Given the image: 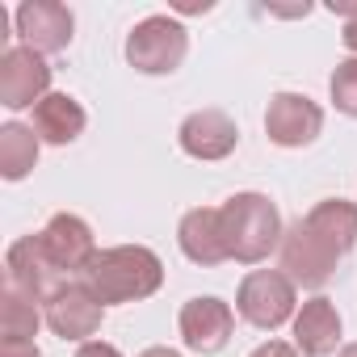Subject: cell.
<instances>
[{
	"mask_svg": "<svg viewBox=\"0 0 357 357\" xmlns=\"http://www.w3.org/2000/svg\"><path fill=\"white\" fill-rule=\"evenodd\" d=\"M185 51H190L185 26L176 22V17H164V13L143 17L126 34V63L135 72H143V76H168V72H176L181 59H185Z\"/></svg>",
	"mask_w": 357,
	"mask_h": 357,
	"instance_id": "cell-3",
	"label": "cell"
},
{
	"mask_svg": "<svg viewBox=\"0 0 357 357\" xmlns=\"http://www.w3.org/2000/svg\"><path fill=\"white\" fill-rule=\"evenodd\" d=\"M236 311H240V319H248L252 328L273 332V328H282V324L294 315V282H290L282 269H252V273L240 282Z\"/></svg>",
	"mask_w": 357,
	"mask_h": 357,
	"instance_id": "cell-5",
	"label": "cell"
},
{
	"mask_svg": "<svg viewBox=\"0 0 357 357\" xmlns=\"http://www.w3.org/2000/svg\"><path fill=\"white\" fill-rule=\"evenodd\" d=\"M248 357H298V349L286 344V340H265V344H257Z\"/></svg>",
	"mask_w": 357,
	"mask_h": 357,
	"instance_id": "cell-21",
	"label": "cell"
},
{
	"mask_svg": "<svg viewBox=\"0 0 357 357\" xmlns=\"http://www.w3.org/2000/svg\"><path fill=\"white\" fill-rule=\"evenodd\" d=\"M51 68L30 47H9L0 55V105L5 109H30L47 97Z\"/></svg>",
	"mask_w": 357,
	"mask_h": 357,
	"instance_id": "cell-7",
	"label": "cell"
},
{
	"mask_svg": "<svg viewBox=\"0 0 357 357\" xmlns=\"http://www.w3.org/2000/svg\"><path fill=\"white\" fill-rule=\"evenodd\" d=\"M84 122H89V118H84L80 101L68 97V93H47V97L34 105V135H38L43 143H55V147L76 143L80 130H84Z\"/></svg>",
	"mask_w": 357,
	"mask_h": 357,
	"instance_id": "cell-16",
	"label": "cell"
},
{
	"mask_svg": "<svg viewBox=\"0 0 357 357\" xmlns=\"http://www.w3.org/2000/svg\"><path fill=\"white\" fill-rule=\"evenodd\" d=\"M139 357H181L176 349H168V344H155V349H143Z\"/></svg>",
	"mask_w": 357,
	"mask_h": 357,
	"instance_id": "cell-25",
	"label": "cell"
},
{
	"mask_svg": "<svg viewBox=\"0 0 357 357\" xmlns=\"http://www.w3.org/2000/svg\"><path fill=\"white\" fill-rule=\"evenodd\" d=\"M223 219V240H227V257L240 265H257L265 261L273 248H282V215L265 194H236L219 206Z\"/></svg>",
	"mask_w": 357,
	"mask_h": 357,
	"instance_id": "cell-2",
	"label": "cell"
},
{
	"mask_svg": "<svg viewBox=\"0 0 357 357\" xmlns=\"http://www.w3.org/2000/svg\"><path fill=\"white\" fill-rule=\"evenodd\" d=\"M34 164H38V135H34V126L5 122L0 126V176H5V181H22V176H30Z\"/></svg>",
	"mask_w": 357,
	"mask_h": 357,
	"instance_id": "cell-18",
	"label": "cell"
},
{
	"mask_svg": "<svg viewBox=\"0 0 357 357\" xmlns=\"http://www.w3.org/2000/svg\"><path fill=\"white\" fill-rule=\"evenodd\" d=\"M176 240H181V252L194 261V265H223L231 261L227 257V240H223V219L215 206H198L181 219L176 227Z\"/></svg>",
	"mask_w": 357,
	"mask_h": 357,
	"instance_id": "cell-14",
	"label": "cell"
},
{
	"mask_svg": "<svg viewBox=\"0 0 357 357\" xmlns=\"http://www.w3.org/2000/svg\"><path fill=\"white\" fill-rule=\"evenodd\" d=\"M0 357H43L34 340H0Z\"/></svg>",
	"mask_w": 357,
	"mask_h": 357,
	"instance_id": "cell-22",
	"label": "cell"
},
{
	"mask_svg": "<svg viewBox=\"0 0 357 357\" xmlns=\"http://www.w3.org/2000/svg\"><path fill=\"white\" fill-rule=\"evenodd\" d=\"M72 30H76V17H72L68 5H59V0H26V5L17 9L22 47H30V51H38V55L68 51Z\"/></svg>",
	"mask_w": 357,
	"mask_h": 357,
	"instance_id": "cell-10",
	"label": "cell"
},
{
	"mask_svg": "<svg viewBox=\"0 0 357 357\" xmlns=\"http://www.w3.org/2000/svg\"><path fill=\"white\" fill-rule=\"evenodd\" d=\"M336 357H357V344H344V349H340Z\"/></svg>",
	"mask_w": 357,
	"mask_h": 357,
	"instance_id": "cell-26",
	"label": "cell"
},
{
	"mask_svg": "<svg viewBox=\"0 0 357 357\" xmlns=\"http://www.w3.org/2000/svg\"><path fill=\"white\" fill-rule=\"evenodd\" d=\"M5 269H9V290L26 294L30 303H43V307L68 286V273L47 257V248H43L38 236L17 240L9 248V257H5Z\"/></svg>",
	"mask_w": 357,
	"mask_h": 357,
	"instance_id": "cell-6",
	"label": "cell"
},
{
	"mask_svg": "<svg viewBox=\"0 0 357 357\" xmlns=\"http://www.w3.org/2000/svg\"><path fill=\"white\" fill-rule=\"evenodd\" d=\"M76 357H122V353H118L114 344H105V340H84Z\"/></svg>",
	"mask_w": 357,
	"mask_h": 357,
	"instance_id": "cell-23",
	"label": "cell"
},
{
	"mask_svg": "<svg viewBox=\"0 0 357 357\" xmlns=\"http://www.w3.org/2000/svg\"><path fill=\"white\" fill-rule=\"evenodd\" d=\"M328 93H332V105L349 118H357V59H344L336 63L332 80H328Z\"/></svg>",
	"mask_w": 357,
	"mask_h": 357,
	"instance_id": "cell-20",
	"label": "cell"
},
{
	"mask_svg": "<svg viewBox=\"0 0 357 357\" xmlns=\"http://www.w3.org/2000/svg\"><path fill=\"white\" fill-rule=\"evenodd\" d=\"M340 344V315L332 307V298H311L303 303V311L294 315V349L303 357H328Z\"/></svg>",
	"mask_w": 357,
	"mask_h": 357,
	"instance_id": "cell-15",
	"label": "cell"
},
{
	"mask_svg": "<svg viewBox=\"0 0 357 357\" xmlns=\"http://www.w3.org/2000/svg\"><path fill=\"white\" fill-rule=\"evenodd\" d=\"M43 319H47V328H51L55 336H63V340H89V336H97V328H101V319H105V303H101L84 282H68V286L47 303Z\"/></svg>",
	"mask_w": 357,
	"mask_h": 357,
	"instance_id": "cell-8",
	"label": "cell"
},
{
	"mask_svg": "<svg viewBox=\"0 0 357 357\" xmlns=\"http://www.w3.org/2000/svg\"><path fill=\"white\" fill-rule=\"evenodd\" d=\"M340 257H349L353 252V244H357V206L353 202H344V198H328V202H319V206H311L307 215H303Z\"/></svg>",
	"mask_w": 357,
	"mask_h": 357,
	"instance_id": "cell-17",
	"label": "cell"
},
{
	"mask_svg": "<svg viewBox=\"0 0 357 357\" xmlns=\"http://www.w3.org/2000/svg\"><path fill=\"white\" fill-rule=\"evenodd\" d=\"M340 38H344V47H349V51H357V13H353V17L344 22V30H340Z\"/></svg>",
	"mask_w": 357,
	"mask_h": 357,
	"instance_id": "cell-24",
	"label": "cell"
},
{
	"mask_svg": "<svg viewBox=\"0 0 357 357\" xmlns=\"http://www.w3.org/2000/svg\"><path fill=\"white\" fill-rule=\"evenodd\" d=\"M38 303H30L26 294L5 286V298H0V336L5 340H30L38 332Z\"/></svg>",
	"mask_w": 357,
	"mask_h": 357,
	"instance_id": "cell-19",
	"label": "cell"
},
{
	"mask_svg": "<svg viewBox=\"0 0 357 357\" xmlns=\"http://www.w3.org/2000/svg\"><path fill=\"white\" fill-rule=\"evenodd\" d=\"M164 282V265L151 248L143 244H118V248H101L93 257V265L84 269V286L105 303H139L147 294H155Z\"/></svg>",
	"mask_w": 357,
	"mask_h": 357,
	"instance_id": "cell-1",
	"label": "cell"
},
{
	"mask_svg": "<svg viewBox=\"0 0 357 357\" xmlns=\"http://www.w3.org/2000/svg\"><path fill=\"white\" fill-rule=\"evenodd\" d=\"M324 130V109L303 93H278L265 109V135L278 147H307Z\"/></svg>",
	"mask_w": 357,
	"mask_h": 357,
	"instance_id": "cell-9",
	"label": "cell"
},
{
	"mask_svg": "<svg viewBox=\"0 0 357 357\" xmlns=\"http://www.w3.org/2000/svg\"><path fill=\"white\" fill-rule=\"evenodd\" d=\"M38 240H43V248H47V257L72 278V273H84L89 265H93V257H97V240H93V227L80 219V215H55L43 231H38Z\"/></svg>",
	"mask_w": 357,
	"mask_h": 357,
	"instance_id": "cell-11",
	"label": "cell"
},
{
	"mask_svg": "<svg viewBox=\"0 0 357 357\" xmlns=\"http://www.w3.org/2000/svg\"><path fill=\"white\" fill-rule=\"evenodd\" d=\"M176 139H181V151L194 160H227L240 143V130L223 109H194L181 122Z\"/></svg>",
	"mask_w": 357,
	"mask_h": 357,
	"instance_id": "cell-13",
	"label": "cell"
},
{
	"mask_svg": "<svg viewBox=\"0 0 357 357\" xmlns=\"http://www.w3.org/2000/svg\"><path fill=\"white\" fill-rule=\"evenodd\" d=\"M181 340L194 349V353H219L227 340H231V328H236V315L223 298H190L181 307Z\"/></svg>",
	"mask_w": 357,
	"mask_h": 357,
	"instance_id": "cell-12",
	"label": "cell"
},
{
	"mask_svg": "<svg viewBox=\"0 0 357 357\" xmlns=\"http://www.w3.org/2000/svg\"><path fill=\"white\" fill-rule=\"evenodd\" d=\"M336 261H340V252L307 219H294L286 227V236H282V273L294 286H307V290L328 286V278L336 273Z\"/></svg>",
	"mask_w": 357,
	"mask_h": 357,
	"instance_id": "cell-4",
	"label": "cell"
}]
</instances>
